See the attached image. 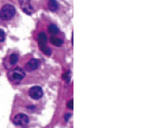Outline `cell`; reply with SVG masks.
<instances>
[{
	"mask_svg": "<svg viewBox=\"0 0 153 128\" xmlns=\"http://www.w3.org/2000/svg\"><path fill=\"white\" fill-rule=\"evenodd\" d=\"M14 14H16L14 6L11 5V4H5L0 11V18H1L2 21H9L10 19L13 18Z\"/></svg>",
	"mask_w": 153,
	"mask_h": 128,
	"instance_id": "cell-1",
	"label": "cell"
},
{
	"mask_svg": "<svg viewBox=\"0 0 153 128\" xmlns=\"http://www.w3.org/2000/svg\"><path fill=\"white\" fill-rule=\"evenodd\" d=\"M25 76L26 73L22 68H16L8 73V78L13 83H19L25 78Z\"/></svg>",
	"mask_w": 153,
	"mask_h": 128,
	"instance_id": "cell-2",
	"label": "cell"
},
{
	"mask_svg": "<svg viewBox=\"0 0 153 128\" xmlns=\"http://www.w3.org/2000/svg\"><path fill=\"white\" fill-rule=\"evenodd\" d=\"M29 94L33 100H40L43 97V90L40 86H34L29 90Z\"/></svg>",
	"mask_w": 153,
	"mask_h": 128,
	"instance_id": "cell-3",
	"label": "cell"
},
{
	"mask_svg": "<svg viewBox=\"0 0 153 128\" xmlns=\"http://www.w3.org/2000/svg\"><path fill=\"white\" fill-rule=\"evenodd\" d=\"M13 123L19 126H26L29 123V117L25 114H18L13 118Z\"/></svg>",
	"mask_w": 153,
	"mask_h": 128,
	"instance_id": "cell-4",
	"label": "cell"
},
{
	"mask_svg": "<svg viewBox=\"0 0 153 128\" xmlns=\"http://www.w3.org/2000/svg\"><path fill=\"white\" fill-rule=\"evenodd\" d=\"M19 5L21 8L23 9L24 12L27 14H32L34 11V8L31 4V0H19Z\"/></svg>",
	"mask_w": 153,
	"mask_h": 128,
	"instance_id": "cell-5",
	"label": "cell"
},
{
	"mask_svg": "<svg viewBox=\"0 0 153 128\" xmlns=\"http://www.w3.org/2000/svg\"><path fill=\"white\" fill-rule=\"evenodd\" d=\"M39 63H40V61H39V60H36V58H32V60H30L28 61V64L26 65V69L28 71L36 70V69L39 67Z\"/></svg>",
	"mask_w": 153,
	"mask_h": 128,
	"instance_id": "cell-6",
	"label": "cell"
},
{
	"mask_svg": "<svg viewBox=\"0 0 153 128\" xmlns=\"http://www.w3.org/2000/svg\"><path fill=\"white\" fill-rule=\"evenodd\" d=\"M38 43H39V46L40 48H42L43 46L46 45V42H47V36H46L45 33H39L38 34Z\"/></svg>",
	"mask_w": 153,
	"mask_h": 128,
	"instance_id": "cell-7",
	"label": "cell"
},
{
	"mask_svg": "<svg viewBox=\"0 0 153 128\" xmlns=\"http://www.w3.org/2000/svg\"><path fill=\"white\" fill-rule=\"evenodd\" d=\"M49 41H50L51 44H53V45H55V46H61L63 43L62 39L58 38V37H54V36H51L50 38H49Z\"/></svg>",
	"mask_w": 153,
	"mask_h": 128,
	"instance_id": "cell-8",
	"label": "cell"
},
{
	"mask_svg": "<svg viewBox=\"0 0 153 128\" xmlns=\"http://www.w3.org/2000/svg\"><path fill=\"white\" fill-rule=\"evenodd\" d=\"M48 8L51 11H56L58 9V3L56 0H49L48 1Z\"/></svg>",
	"mask_w": 153,
	"mask_h": 128,
	"instance_id": "cell-9",
	"label": "cell"
},
{
	"mask_svg": "<svg viewBox=\"0 0 153 128\" xmlns=\"http://www.w3.org/2000/svg\"><path fill=\"white\" fill-rule=\"evenodd\" d=\"M48 30L50 32L52 35H55V34H58L59 33V30L58 28L55 26V25H50V26L48 27Z\"/></svg>",
	"mask_w": 153,
	"mask_h": 128,
	"instance_id": "cell-10",
	"label": "cell"
},
{
	"mask_svg": "<svg viewBox=\"0 0 153 128\" xmlns=\"http://www.w3.org/2000/svg\"><path fill=\"white\" fill-rule=\"evenodd\" d=\"M19 61V55L16 53H12L10 55V64L11 65H16Z\"/></svg>",
	"mask_w": 153,
	"mask_h": 128,
	"instance_id": "cell-11",
	"label": "cell"
},
{
	"mask_svg": "<svg viewBox=\"0 0 153 128\" xmlns=\"http://www.w3.org/2000/svg\"><path fill=\"white\" fill-rule=\"evenodd\" d=\"M71 76V71L68 70V71H66V72L62 75V78H63V80H65V82H70Z\"/></svg>",
	"mask_w": 153,
	"mask_h": 128,
	"instance_id": "cell-12",
	"label": "cell"
},
{
	"mask_svg": "<svg viewBox=\"0 0 153 128\" xmlns=\"http://www.w3.org/2000/svg\"><path fill=\"white\" fill-rule=\"evenodd\" d=\"M41 50L43 51V52L45 53V55H51V49H50V48H48L46 45H45V46H43V47L41 48Z\"/></svg>",
	"mask_w": 153,
	"mask_h": 128,
	"instance_id": "cell-13",
	"label": "cell"
},
{
	"mask_svg": "<svg viewBox=\"0 0 153 128\" xmlns=\"http://www.w3.org/2000/svg\"><path fill=\"white\" fill-rule=\"evenodd\" d=\"M4 39H5V33H4L3 30H1V29H0V42L4 41Z\"/></svg>",
	"mask_w": 153,
	"mask_h": 128,
	"instance_id": "cell-14",
	"label": "cell"
},
{
	"mask_svg": "<svg viewBox=\"0 0 153 128\" xmlns=\"http://www.w3.org/2000/svg\"><path fill=\"white\" fill-rule=\"evenodd\" d=\"M73 103H74V100H71L70 102L68 103V108H70L71 110H73V108H74V106H73Z\"/></svg>",
	"mask_w": 153,
	"mask_h": 128,
	"instance_id": "cell-15",
	"label": "cell"
},
{
	"mask_svg": "<svg viewBox=\"0 0 153 128\" xmlns=\"http://www.w3.org/2000/svg\"><path fill=\"white\" fill-rule=\"evenodd\" d=\"M70 117H71V115H70V114L65 115V121H68V118H70Z\"/></svg>",
	"mask_w": 153,
	"mask_h": 128,
	"instance_id": "cell-16",
	"label": "cell"
}]
</instances>
